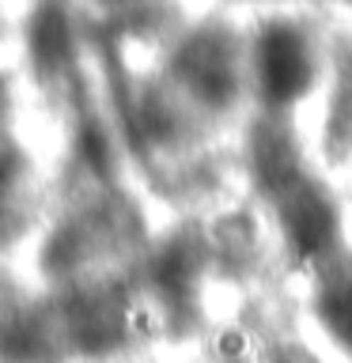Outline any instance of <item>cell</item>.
Listing matches in <instances>:
<instances>
[{"instance_id": "obj_1", "label": "cell", "mask_w": 352, "mask_h": 363, "mask_svg": "<svg viewBox=\"0 0 352 363\" xmlns=\"http://www.w3.org/2000/svg\"><path fill=\"white\" fill-rule=\"evenodd\" d=\"M311 53H307L303 34L288 23H273L258 38V79L261 95L269 102H292L311 84Z\"/></svg>"}, {"instance_id": "obj_2", "label": "cell", "mask_w": 352, "mask_h": 363, "mask_svg": "<svg viewBox=\"0 0 352 363\" xmlns=\"http://www.w3.org/2000/svg\"><path fill=\"white\" fill-rule=\"evenodd\" d=\"M288 231L303 250H322L329 238V212L318 197H295L292 212H288Z\"/></svg>"}, {"instance_id": "obj_3", "label": "cell", "mask_w": 352, "mask_h": 363, "mask_svg": "<svg viewBox=\"0 0 352 363\" xmlns=\"http://www.w3.org/2000/svg\"><path fill=\"white\" fill-rule=\"evenodd\" d=\"M34 45H38L42 57H61L65 50V23L57 11H50V16L38 19V38H34Z\"/></svg>"}]
</instances>
